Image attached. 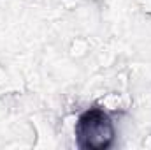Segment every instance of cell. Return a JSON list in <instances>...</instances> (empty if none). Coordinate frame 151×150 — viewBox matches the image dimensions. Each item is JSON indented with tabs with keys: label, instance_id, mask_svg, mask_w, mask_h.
Instances as JSON below:
<instances>
[{
	"label": "cell",
	"instance_id": "obj_1",
	"mask_svg": "<svg viewBox=\"0 0 151 150\" xmlns=\"http://www.w3.org/2000/svg\"><path fill=\"white\" fill-rule=\"evenodd\" d=\"M114 124L99 106L88 108L76 122V145L81 150H106L114 143Z\"/></svg>",
	"mask_w": 151,
	"mask_h": 150
}]
</instances>
